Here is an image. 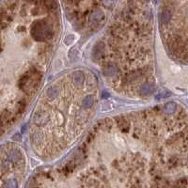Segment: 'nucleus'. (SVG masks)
<instances>
[{"label": "nucleus", "mask_w": 188, "mask_h": 188, "mask_svg": "<svg viewBox=\"0 0 188 188\" xmlns=\"http://www.w3.org/2000/svg\"><path fill=\"white\" fill-rule=\"evenodd\" d=\"M98 84L94 74L76 70L56 79L33 114L30 138L37 152L53 154L79 139L95 114Z\"/></svg>", "instance_id": "f03ea898"}, {"label": "nucleus", "mask_w": 188, "mask_h": 188, "mask_svg": "<svg viewBox=\"0 0 188 188\" xmlns=\"http://www.w3.org/2000/svg\"><path fill=\"white\" fill-rule=\"evenodd\" d=\"M131 2L112 22L95 57L112 87L135 96L150 93L153 81L152 19L147 0L137 12Z\"/></svg>", "instance_id": "7ed1b4c3"}, {"label": "nucleus", "mask_w": 188, "mask_h": 188, "mask_svg": "<svg viewBox=\"0 0 188 188\" xmlns=\"http://www.w3.org/2000/svg\"><path fill=\"white\" fill-rule=\"evenodd\" d=\"M2 20L4 130L23 114L42 85L60 22L56 0H7Z\"/></svg>", "instance_id": "f257e3e1"}]
</instances>
